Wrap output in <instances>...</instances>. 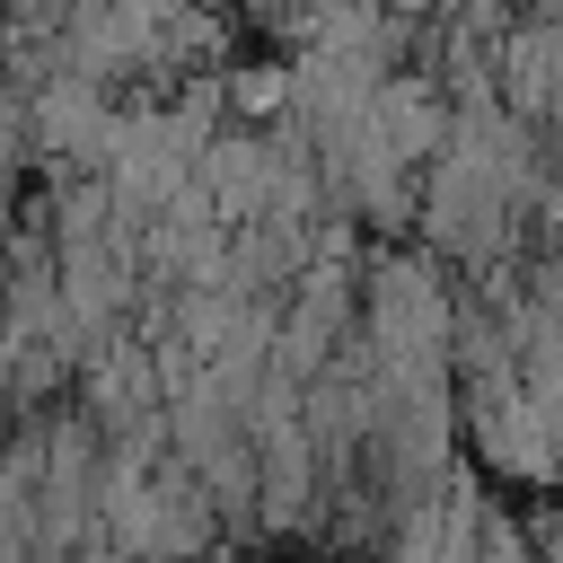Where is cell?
Listing matches in <instances>:
<instances>
[{"instance_id": "obj_1", "label": "cell", "mask_w": 563, "mask_h": 563, "mask_svg": "<svg viewBox=\"0 0 563 563\" xmlns=\"http://www.w3.org/2000/svg\"><path fill=\"white\" fill-rule=\"evenodd\" d=\"M220 97L264 132L273 114H290V106H299V62H238V70L220 79Z\"/></svg>"}, {"instance_id": "obj_2", "label": "cell", "mask_w": 563, "mask_h": 563, "mask_svg": "<svg viewBox=\"0 0 563 563\" xmlns=\"http://www.w3.org/2000/svg\"><path fill=\"white\" fill-rule=\"evenodd\" d=\"M537 9H545V0H537Z\"/></svg>"}]
</instances>
